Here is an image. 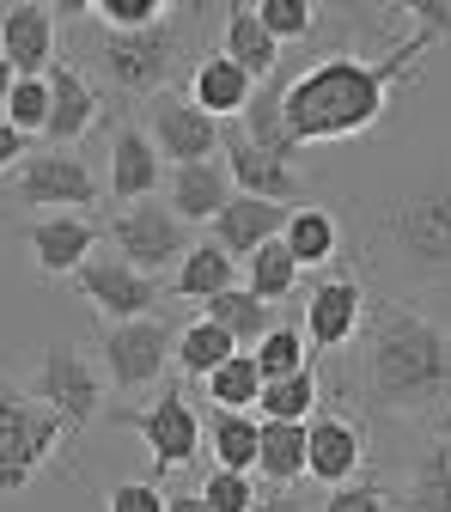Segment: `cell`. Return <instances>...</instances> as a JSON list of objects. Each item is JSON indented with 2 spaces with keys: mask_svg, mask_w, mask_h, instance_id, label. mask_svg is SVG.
<instances>
[{
  "mask_svg": "<svg viewBox=\"0 0 451 512\" xmlns=\"http://www.w3.org/2000/svg\"><path fill=\"white\" fill-rule=\"evenodd\" d=\"M256 98V80L244 68H232L226 55H202L196 68H189V104H196L202 116H214L220 128L232 116H244V104Z\"/></svg>",
  "mask_w": 451,
  "mask_h": 512,
  "instance_id": "obj_22",
  "label": "cell"
},
{
  "mask_svg": "<svg viewBox=\"0 0 451 512\" xmlns=\"http://www.w3.org/2000/svg\"><path fill=\"white\" fill-rule=\"evenodd\" d=\"M256 25L287 49V43H299V37L317 31V7H311V0H263V7H256Z\"/></svg>",
  "mask_w": 451,
  "mask_h": 512,
  "instance_id": "obj_38",
  "label": "cell"
},
{
  "mask_svg": "<svg viewBox=\"0 0 451 512\" xmlns=\"http://www.w3.org/2000/svg\"><path fill=\"white\" fill-rule=\"evenodd\" d=\"M409 19H415V37L421 43H445L451 37V0H415Z\"/></svg>",
  "mask_w": 451,
  "mask_h": 512,
  "instance_id": "obj_42",
  "label": "cell"
},
{
  "mask_svg": "<svg viewBox=\"0 0 451 512\" xmlns=\"http://www.w3.org/2000/svg\"><path fill=\"white\" fill-rule=\"evenodd\" d=\"M384 232L415 269H451V189L421 183L409 196H397L391 214H384Z\"/></svg>",
  "mask_w": 451,
  "mask_h": 512,
  "instance_id": "obj_8",
  "label": "cell"
},
{
  "mask_svg": "<svg viewBox=\"0 0 451 512\" xmlns=\"http://www.w3.org/2000/svg\"><path fill=\"white\" fill-rule=\"evenodd\" d=\"M98 61H104L116 92H159L177 68V31L153 25V31H135V37H104Z\"/></svg>",
  "mask_w": 451,
  "mask_h": 512,
  "instance_id": "obj_13",
  "label": "cell"
},
{
  "mask_svg": "<svg viewBox=\"0 0 451 512\" xmlns=\"http://www.w3.org/2000/svg\"><path fill=\"white\" fill-rule=\"evenodd\" d=\"M232 354H238V342H232L226 330H214L208 317H196V324H183V330L171 336V360H177V372H189V378L220 372Z\"/></svg>",
  "mask_w": 451,
  "mask_h": 512,
  "instance_id": "obj_29",
  "label": "cell"
},
{
  "mask_svg": "<svg viewBox=\"0 0 451 512\" xmlns=\"http://www.w3.org/2000/svg\"><path fill=\"white\" fill-rule=\"evenodd\" d=\"M74 287H80V299L104 317V324H135V317H153V305L165 299V281L135 275L128 263H116L110 250L92 256V263L74 275Z\"/></svg>",
  "mask_w": 451,
  "mask_h": 512,
  "instance_id": "obj_9",
  "label": "cell"
},
{
  "mask_svg": "<svg viewBox=\"0 0 451 512\" xmlns=\"http://www.w3.org/2000/svg\"><path fill=\"white\" fill-rule=\"evenodd\" d=\"M86 13L110 31V37H135L165 25V0H86Z\"/></svg>",
  "mask_w": 451,
  "mask_h": 512,
  "instance_id": "obj_36",
  "label": "cell"
},
{
  "mask_svg": "<svg viewBox=\"0 0 451 512\" xmlns=\"http://www.w3.org/2000/svg\"><path fill=\"white\" fill-rule=\"evenodd\" d=\"M116 421L141 433V445H147V458H153L159 476L165 470H189L202 458V415H196V403H189L177 384H165L147 409H116Z\"/></svg>",
  "mask_w": 451,
  "mask_h": 512,
  "instance_id": "obj_7",
  "label": "cell"
},
{
  "mask_svg": "<svg viewBox=\"0 0 451 512\" xmlns=\"http://www.w3.org/2000/svg\"><path fill=\"white\" fill-rule=\"evenodd\" d=\"M317 512H391V500H384V488H372V482H342V488L324 494Z\"/></svg>",
  "mask_w": 451,
  "mask_h": 512,
  "instance_id": "obj_40",
  "label": "cell"
},
{
  "mask_svg": "<svg viewBox=\"0 0 451 512\" xmlns=\"http://www.w3.org/2000/svg\"><path fill=\"white\" fill-rule=\"evenodd\" d=\"M427 49L433 43H421V37L397 43L384 61H366V55L336 49L324 61H311L305 74H293L281 86V116H287L293 147H330V141L366 135V128L384 116V104H391V86L403 74H415V61Z\"/></svg>",
  "mask_w": 451,
  "mask_h": 512,
  "instance_id": "obj_1",
  "label": "cell"
},
{
  "mask_svg": "<svg viewBox=\"0 0 451 512\" xmlns=\"http://www.w3.org/2000/svg\"><path fill=\"white\" fill-rule=\"evenodd\" d=\"M43 80H49V128H43V141L61 147V153H74V141L98 122V92H92V80L74 68V61H55Z\"/></svg>",
  "mask_w": 451,
  "mask_h": 512,
  "instance_id": "obj_19",
  "label": "cell"
},
{
  "mask_svg": "<svg viewBox=\"0 0 451 512\" xmlns=\"http://www.w3.org/2000/svg\"><path fill=\"white\" fill-rule=\"evenodd\" d=\"M13 80H19V74L7 68V61H0V116H7V98H13Z\"/></svg>",
  "mask_w": 451,
  "mask_h": 512,
  "instance_id": "obj_46",
  "label": "cell"
},
{
  "mask_svg": "<svg viewBox=\"0 0 451 512\" xmlns=\"http://www.w3.org/2000/svg\"><path fill=\"white\" fill-rule=\"evenodd\" d=\"M403 506L409 512H451V439H439V445H427V452H421Z\"/></svg>",
  "mask_w": 451,
  "mask_h": 512,
  "instance_id": "obj_32",
  "label": "cell"
},
{
  "mask_svg": "<svg viewBox=\"0 0 451 512\" xmlns=\"http://www.w3.org/2000/svg\"><path fill=\"white\" fill-rule=\"evenodd\" d=\"M287 214L293 208H275V202H256V196H232L220 214H214V226H208V238L232 256V263H244V256H256L269 238H281V226H287Z\"/></svg>",
  "mask_w": 451,
  "mask_h": 512,
  "instance_id": "obj_20",
  "label": "cell"
},
{
  "mask_svg": "<svg viewBox=\"0 0 451 512\" xmlns=\"http://www.w3.org/2000/svg\"><path fill=\"white\" fill-rule=\"evenodd\" d=\"M202 317H208L214 330H226V336H232L244 354H250L256 342H263V336L275 330V305H263L256 293H244V287H232V293L208 299V305H202Z\"/></svg>",
  "mask_w": 451,
  "mask_h": 512,
  "instance_id": "obj_26",
  "label": "cell"
},
{
  "mask_svg": "<svg viewBox=\"0 0 451 512\" xmlns=\"http://www.w3.org/2000/svg\"><path fill=\"white\" fill-rule=\"evenodd\" d=\"M256 512H311L299 494H263V500H256Z\"/></svg>",
  "mask_w": 451,
  "mask_h": 512,
  "instance_id": "obj_44",
  "label": "cell"
},
{
  "mask_svg": "<svg viewBox=\"0 0 451 512\" xmlns=\"http://www.w3.org/2000/svg\"><path fill=\"white\" fill-rule=\"evenodd\" d=\"M98 226H92V214H43L31 232H25V244H31V256H37V269L43 275H55V281H68V275H80L92 256H98Z\"/></svg>",
  "mask_w": 451,
  "mask_h": 512,
  "instance_id": "obj_17",
  "label": "cell"
},
{
  "mask_svg": "<svg viewBox=\"0 0 451 512\" xmlns=\"http://www.w3.org/2000/svg\"><path fill=\"white\" fill-rule=\"evenodd\" d=\"M238 287V263L214 244V238H196L183 250V263L171 269V293H183V299H196V305H208V299H220V293H232Z\"/></svg>",
  "mask_w": 451,
  "mask_h": 512,
  "instance_id": "obj_23",
  "label": "cell"
},
{
  "mask_svg": "<svg viewBox=\"0 0 451 512\" xmlns=\"http://www.w3.org/2000/svg\"><path fill=\"white\" fill-rule=\"evenodd\" d=\"M61 439H68V427L55 409L19 391H0V494H25L31 476L61 452Z\"/></svg>",
  "mask_w": 451,
  "mask_h": 512,
  "instance_id": "obj_3",
  "label": "cell"
},
{
  "mask_svg": "<svg viewBox=\"0 0 451 512\" xmlns=\"http://www.w3.org/2000/svg\"><path fill=\"white\" fill-rule=\"evenodd\" d=\"M256 470L263 482L287 488L305 476V427H287V421H263V439H256Z\"/></svg>",
  "mask_w": 451,
  "mask_h": 512,
  "instance_id": "obj_31",
  "label": "cell"
},
{
  "mask_svg": "<svg viewBox=\"0 0 451 512\" xmlns=\"http://www.w3.org/2000/svg\"><path fill=\"white\" fill-rule=\"evenodd\" d=\"M165 512H208L202 494H165Z\"/></svg>",
  "mask_w": 451,
  "mask_h": 512,
  "instance_id": "obj_45",
  "label": "cell"
},
{
  "mask_svg": "<svg viewBox=\"0 0 451 512\" xmlns=\"http://www.w3.org/2000/svg\"><path fill=\"white\" fill-rule=\"evenodd\" d=\"M256 439H263V421H256V415L208 409V421H202V445H214V470L256 476Z\"/></svg>",
  "mask_w": 451,
  "mask_h": 512,
  "instance_id": "obj_24",
  "label": "cell"
},
{
  "mask_svg": "<svg viewBox=\"0 0 451 512\" xmlns=\"http://www.w3.org/2000/svg\"><path fill=\"white\" fill-rule=\"evenodd\" d=\"M202 384H208L214 409H232V415H250V409H256V397H263V372H256V360H250L244 348H238L220 372H208Z\"/></svg>",
  "mask_w": 451,
  "mask_h": 512,
  "instance_id": "obj_34",
  "label": "cell"
},
{
  "mask_svg": "<svg viewBox=\"0 0 451 512\" xmlns=\"http://www.w3.org/2000/svg\"><path fill=\"white\" fill-rule=\"evenodd\" d=\"M159 183H165V159H159V147L147 141V128L141 122H116L110 128V196L116 202H153L159 196Z\"/></svg>",
  "mask_w": 451,
  "mask_h": 512,
  "instance_id": "obj_16",
  "label": "cell"
},
{
  "mask_svg": "<svg viewBox=\"0 0 451 512\" xmlns=\"http://www.w3.org/2000/svg\"><path fill=\"white\" fill-rule=\"evenodd\" d=\"M366 391L391 415L451 409V330L415 305H378L366 336Z\"/></svg>",
  "mask_w": 451,
  "mask_h": 512,
  "instance_id": "obj_2",
  "label": "cell"
},
{
  "mask_svg": "<svg viewBox=\"0 0 451 512\" xmlns=\"http://www.w3.org/2000/svg\"><path fill=\"white\" fill-rule=\"evenodd\" d=\"M171 360V336L159 317H135V324H110L104 330V378L116 391H147L165 378Z\"/></svg>",
  "mask_w": 451,
  "mask_h": 512,
  "instance_id": "obj_11",
  "label": "cell"
},
{
  "mask_svg": "<svg viewBox=\"0 0 451 512\" xmlns=\"http://www.w3.org/2000/svg\"><path fill=\"white\" fill-rule=\"evenodd\" d=\"M104 238L116 244V250H110L116 263H128V269L147 275V281H165V269H177L183 250H189V226H183L165 202L116 208V220L104 226Z\"/></svg>",
  "mask_w": 451,
  "mask_h": 512,
  "instance_id": "obj_5",
  "label": "cell"
},
{
  "mask_svg": "<svg viewBox=\"0 0 451 512\" xmlns=\"http://www.w3.org/2000/svg\"><path fill=\"white\" fill-rule=\"evenodd\" d=\"M281 244L293 250V263L299 269H311V263H330L336 256V244H342V232H336V214L330 208H293L287 214V226H281Z\"/></svg>",
  "mask_w": 451,
  "mask_h": 512,
  "instance_id": "obj_27",
  "label": "cell"
},
{
  "mask_svg": "<svg viewBox=\"0 0 451 512\" xmlns=\"http://www.w3.org/2000/svg\"><path fill=\"white\" fill-rule=\"evenodd\" d=\"M250 360H256V372H263V384H275V378H293V372H305L311 366V348H305V330H293V324H275L263 342L250 348Z\"/></svg>",
  "mask_w": 451,
  "mask_h": 512,
  "instance_id": "obj_35",
  "label": "cell"
},
{
  "mask_svg": "<svg viewBox=\"0 0 451 512\" xmlns=\"http://www.w3.org/2000/svg\"><path fill=\"white\" fill-rule=\"evenodd\" d=\"M104 512H165V494H159V482H122V488H110Z\"/></svg>",
  "mask_w": 451,
  "mask_h": 512,
  "instance_id": "obj_41",
  "label": "cell"
},
{
  "mask_svg": "<svg viewBox=\"0 0 451 512\" xmlns=\"http://www.w3.org/2000/svg\"><path fill=\"white\" fill-rule=\"evenodd\" d=\"M238 135L256 147V153H269V159H281V165H293V135H287V116H281V86L275 92H256L250 104H244V116H238Z\"/></svg>",
  "mask_w": 451,
  "mask_h": 512,
  "instance_id": "obj_28",
  "label": "cell"
},
{
  "mask_svg": "<svg viewBox=\"0 0 451 512\" xmlns=\"http://www.w3.org/2000/svg\"><path fill=\"white\" fill-rule=\"evenodd\" d=\"M31 153V141L25 135H13V128L7 122H0V171H19V159Z\"/></svg>",
  "mask_w": 451,
  "mask_h": 512,
  "instance_id": "obj_43",
  "label": "cell"
},
{
  "mask_svg": "<svg viewBox=\"0 0 451 512\" xmlns=\"http://www.w3.org/2000/svg\"><path fill=\"white\" fill-rule=\"evenodd\" d=\"M299 263H293V250L281 244V238H269L263 250H256V256H244V293H256V299H263V305H275V299H287L293 287H299Z\"/></svg>",
  "mask_w": 451,
  "mask_h": 512,
  "instance_id": "obj_30",
  "label": "cell"
},
{
  "mask_svg": "<svg viewBox=\"0 0 451 512\" xmlns=\"http://www.w3.org/2000/svg\"><path fill=\"white\" fill-rule=\"evenodd\" d=\"M13 128V135L37 141L49 128V80H13V98H7V116H0Z\"/></svg>",
  "mask_w": 451,
  "mask_h": 512,
  "instance_id": "obj_37",
  "label": "cell"
},
{
  "mask_svg": "<svg viewBox=\"0 0 451 512\" xmlns=\"http://www.w3.org/2000/svg\"><path fill=\"white\" fill-rule=\"evenodd\" d=\"M232 202V177H226V159H202V165H177L171 183H165V208L183 220V226H214V214Z\"/></svg>",
  "mask_w": 451,
  "mask_h": 512,
  "instance_id": "obj_21",
  "label": "cell"
},
{
  "mask_svg": "<svg viewBox=\"0 0 451 512\" xmlns=\"http://www.w3.org/2000/svg\"><path fill=\"white\" fill-rule=\"evenodd\" d=\"M256 409H263L256 421H287V427H305V421H311V409H317V372L305 366V372H293V378L263 384Z\"/></svg>",
  "mask_w": 451,
  "mask_h": 512,
  "instance_id": "obj_33",
  "label": "cell"
},
{
  "mask_svg": "<svg viewBox=\"0 0 451 512\" xmlns=\"http://www.w3.org/2000/svg\"><path fill=\"white\" fill-rule=\"evenodd\" d=\"M25 397H37L43 409L61 415V427H68V433H80L104 409V372L92 366V354L80 342H49L43 360H37V372H31V391Z\"/></svg>",
  "mask_w": 451,
  "mask_h": 512,
  "instance_id": "obj_4",
  "label": "cell"
},
{
  "mask_svg": "<svg viewBox=\"0 0 451 512\" xmlns=\"http://www.w3.org/2000/svg\"><path fill=\"white\" fill-rule=\"evenodd\" d=\"M220 159H226V177H232V196H256V202H275V208H305V177L269 153H256L238 122L220 128Z\"/></svg>",
  "mask_w": 451,
  "mask_h": 512,
  "instance_id": "obj_12",
  "label": "cell"
},
{
  "mask_svg": "<svg viewBox=\"0 0 451 512\" xmlns=\"http://www.w3.org/2000/svg\"><path fill=\"white\" fill-rule=\"evenodd\" d=\"M98 196H104V183L92 177V165L61 147H37L13 171V202L43 208V214H86Z\"/></svg>",
  "mask_w": 451,
  "mask_h": 512,
  "instance_id": "obj_6",
  "label": "cell"
},
{
  "mask_svg": "<svg viewBox=\"0 0 451 512\" xmlns=\"http://www.w3.org/2000/svg\"><path fill=\"white\" fill-rule=\"evenodd\" d=\"M0 61L19 80H43L55 68V13L49 7H7L0 13Z\"/></svg>",
  "mask_w": 451,
  "mask_h": 512,
  "instance_id": "obj_18",
  "label": "cell"
},
{
  "mask_svg": "<svg viewBox=\"0 0 451 512\" xmlns=\"http://www.w3.org/2000/svg\"><path fill=\"white\" fill-rule=\"evenodd\" d=\"M360 317H366V287H360V275H330V281H317L311 299H305V348H311V354L348 348V336L360 330Z\"/></svg>",
  "mask_w": 451,
  "mask_h": 512,
  "instance_id": "obj_14",
  "label": "cell"
},
{
  "mask_svg": "<svg viewBox=\"0 0 451 512\" xmlns=\"http://www.w3.org/2000/svg\"><path fill=\"white\" fill-rule=\"evenodd\" d=\"M196 494L208 500V512H256V500H263L256 476H238V470H208V482Z\"/></svg>",
  "mask_w": 451,
  "mask_h": 512,
  "instance_id": "obj_39",
  "label": "cell"
},
{
  "mask_svg": "<svg viewBox=\"0 0 451 512\" xmlns=\"http://www.w3.org/2000/svg\"><path fill=\"white\" fill-rule=\"evenodd\" d=\"M220 55L263 86V80L275 74V61H281V43L256 25V7H232V13H226V49H220Z\"/></svg>",
  "mask_w": 451,
  "mask_h": 512,
  "instance_id": "obj_25",
  "label": "cell"
},
{
  "mask_svg": "<svg viewBox=\"0 0 451 512\" xmlns=\"http://www.w3.org/2000/svg\"><path fill=\"white\" fill-rule=\"evenodd\" d=\"M147 141L159 147V159L177 171V165H202V159H220V122L214 116H202L189 98H177L171 86L153 98V110H147Z\"/></svg>",
  "mask_w": 451,
  "mask_h": 512,
  "instance_id": "obj_10",
  "label": "cell"
},
{
  "mask_svg": "<svg viewBox=\"0 0 451 512\" xmlns=\"http://www.w3.org/2000/svg\"><path fill=\"white\" fill-rule=\"evenodd\" d=\"M360 464H366V427L348 421V415H311L305 421V476L324 482V488H342V482H360Z\"/></svg>",
  "mask_w": 451,
  "mask_h": 512,
  "instance_id": "obj_15",
  "label": "cell"
}]
</instances>
